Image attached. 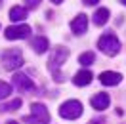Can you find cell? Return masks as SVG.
<instances>
[{
  "label": "cell",
  "mask_w": 126,
  "mask_h": 124,
  "mask_svg": "<svg viewBox=\"0 0 126 124\" xmlns=\"http://www.w3.org/2000/svg\"><path fill=\"white\" fill-rule=\"evenodd\" d=\"M67 57H69V48H55L54 52H52V57H50V61H48V69L52 71L55 82H61L63 80L57 69L67 61Z\"/></svg>",
  "instance_id": "6da1fadb"
},
{
  "label": "cell",
  "mask_w": 126,
  "mask_h": 124,
  "mask_svg": "<svg viewBox=\"0 0 126 124\" xmlns=\"http://www.w3.org/2000/svg\"><path fill=\"white\" fill-rule=\"evenodd\" d=\"M97 48H99L105 55L113 57V55H117L118 52H120L122 46H120V40L117 38L115 32H105V34H101L99 40H97Z\"/></svg>",
  "instance_id": "7a4b0ae2"
},
{
  "label": "cell",
  "mask_w": 126,
  "mask_h": 124,
  "mask_svg": "<svg viewBox=\"0 0 126 124\" xmlns=\"http://www.w3.org/2000/svg\"><path fill=\"white\" fill-rule=\"evenodd\" d=\"M23 63L25 61H23V54H21V50L12 48V50L2 52V67H4L6 71H16V69H19Z\"/></svg>",
  "instance_id": "3957f363"
},
{
  "label": "cell",
  "mask_w": 126,
  "mask_h": 124,
  "mask_svg": "<svg viewBox=\"0 0 126 124\" xmlns=\"http://www.w3.org/2000/svg\"><path fill=\"white\" fill-rule=\"evenodd\" d=\"M29 124H48L50 122V111L42 103H32L31 105V115L23 118Z\"/></svg>",
  "instance_id": "277c9868"
},
{
  "label": "cell",
  "mask_w": 126,
  "mask_h": 124,
  "mask_svg": "<svg viewBox=\"0 0 126 124\" xmlns=\"http://www.w3.org/2000/svg\"><path fill=\"white\" fill-rule=\"evenodd\" d=\"M82 103L77 99H69L65 101L61 107H59V116L61 118H67V120H75V118H79L82 115Z\"/></svg>",
  "instance_id": "5b68a950"
},
{
  "label": "cell",
  "mask_w": 126,
  "mask_h": 124,
  "mask_svg": "<svg viewBox=\"0 0 126 124\" xmlns=\"http://www.w3.org/2000/svg\"><path fill=\"white\" fill-rule=\"evenodd\" d=\"M29 32H31L29 25H12V27L4 29V36L8 40H21V38H27Z\"/></svg>",
  "instance_id": "8992f818"
},
{
  "label": "cell",
  "mask_w": 126,
  "mask_h": 124,
  "mask_svg": "<svg viewBox=\"0 0 126 124\" xmlns=\"http://www.w3.org/2000/svg\"><path fill=\"white\" fill-rule=\"evenodd\" d=\"M120 80H122V75L117 71H103L99 75V82L103 86H117L120 84Z\"/></svg>",
  "instance_id": "52a82bcc"
},
{
  "label": "cell",
  "mask_w": 126,
  "mask_h": 124,
  "mask_svg": "<svg viewBox=\"0 0 126 124\" xmlns=\"http://www.w3.org/2000/svg\"><path fill=\"white\" fill-rule=\"evenodd\" d=\"M86 29H88V17L84 16V14H79V16L71 21V31L75 32V34H84Z\"/></svg>",
  "instance_id": "ba28073f"
},
{
  "label": "cell",
  "mask_w": 126,
  "mask_h": 124,
  "mask_svg": "<svg viewBox=\"0 0 126 124\" xmlns=\"http://www.w3.org/2000/svg\"><path fill=\"white\" fill-rule=\"evenodd\" d=\"M14 84H16L19 90H29V92L34 90V82H32L27 75H23V73H16V75H14Z\"/></svg>",
  "instance_id": "9c48e42d"
},
{
  "label": "cell",
  "mask_w": 126,
  "mask_h": 124,
  "mask_svg": "<svg viewBox=\"0 0 126 124\" xmlns=\"http://www.w3.org/2000/svg\"><path fill=\"white\" fill-rule=\"evenodd\" d=\"M90 103H92V107H94V109H97V111H103V109H107V107H109L111 97H109V93L99 92V93H95L94 97L90 99Z\"/></svg>",
  "instance_id": "30bf717a"
},
{
  "label": "cell",
  "mask_w": 126,
  "mask_h": 124,
  "mask_svg": "<svg viewBox=\"0 0 126 124\" xmlns=\"http://www.w3.org/2000/svg\"><path fill=\"white\" fill-rule=\"evenodd\" d=\"M31 48L36 54H44L48 48H50V42H48L46 36H34V38L31 40Z\"/></svg>",
  "instance_id": "8fae6325"
},
{
  "label": "cell",
  "mask_w": 126,
  "mask_h": 124,
  "mask_svg": "<svg viewBox=\"0 0 126 124\" xmlns=\"http://www.w3.org/2000/svg\"><path fill=\"white\" fill-rule=\"evenodd\" d=\"M92 78H94V75L90 73V71H79L77 75H75V78H73V84L75 86H86L92 82Z\"/></svg>",
  "instance_id": "7c38bea8"
},
{
  "label": "cell",
  "mask_w": 126,
  "mask_h": 124,
  "mask_svg": "<svg viewBox=\"0 0 126 124\" xmlns=\"http://www.w3.org/2000/svg\"><path fill=\"white\" fill-rule=\"evenodd\" d=\"M27 17V8L25 6H14L10 10V19L12 21H23Z\"/></svg>",
  "instance_id": "4fadbf2b"
},
{
  "label": "cell",
  "mask_w": 126,
  "mask_h": 124,
  "mask_svg": "<svg viewBox=\"0 0 126 124\" xmlns=\"http://www.w3.org/2000/svg\"><path fill=\"white\" fill-rule=\"evenodd\" d=\"M107 21H109V10H107V8H99L94 14V23L101 27V25H105Z\"/></svg>",
  "instance_id": "5bb4252c"
},
{
  "label": "cell",
  "mask_w": 126,
  "mask_h": 124,
  "mask_svg": "<svg viewBox=\"0 0 126 124\" xmlns=\"http://www.w3.org/2000/svg\"><path fill=\"white\" fill-rule=\"evenodd\" d=\"M21 103H23L21 97H16V99L8 101V103H2V105H0V111H6V113H8V111H17V109L21 107Z\"/></svg>",
  "instance_id": "9a60e30c"
},
{
  "label": "cell",
  "mask_w": 126,
  "mask_h": 124,
  "mask_svg": "<svg viewBox=\"0 0 126 124\" xmlns=\"http://www.w3.org/2000/svg\"><path fill=\"white\" fill-rule=\"evenodd\" d=\"M95 61V55L94 52H84V54L79 57V63H82L84 67H88V65H92V63Z\"/></svg>",
  "instance_id": "2e32d148"
},
{
  "label": "cell",
  "mask_w": 126,
  "mask_h": 124,
  "mask_svg": "<svg viewBox=\"0 0 126 124\" xmlns=\"http://www.w3.org/2000/svg\"><path fill=\"white\" fill-rule=\"evenodd\" d=\"M10 93H12V86L8 82H2L0 80V99H6Z\"/></svg>",
  "instance_id": "e0dca14e"
},
{
  "label": "cell",
  "mask_w": 126,
  "mask_h": 124,
  "mask_svg": "<svg viewBox=\"0 0 126 124\" xmlns=\"http://www.w3.org/2000/svg\"><path fill=\"white\" fill-rule=\"evenodd\" d=\"M23 2H25L27 10H34V8H38V4H40V0H23Z\"/></svg>",
  "instance_id": "ac0fdd59"
},
{
  "label": "cell",
  "mask_w": 126,
  "mask_h": 124,
  "mask_svg": "<svg viewBox=\"0 0 126 124\" xmlns=\"http://www.w3.org/2000/svg\"><path fill=\"white\" fill-rule=\"evenodd\" d=\"M84 4H88V6H92V4H95V2H99V0H82Z\"/></svg>",
  "instance_id": "d6986e66"
},
{
  "label": "cell",
  "mask_w": 126,
  "mask_h": 124,
  "mask_svg": "<svg viewBox=\"0 0 126 124\" xmlns=\"http://www.w3.org/2000/svg\"><path fill=\"white\" fill-rule=\"evenodd\" d=\"M90 124H103V118H97V120H92Z\"/></svg>",
  "instance_id": "ffe728a7"
},
{
  "label": "cell",
  "mask_w": 126,
  "mask_h": 124,
  "mask_svg": "<svg viewBox=\"0 0 126 124\" xmlns=\"http://www.w3.org/2000/svg\"><path fill=\"white\" fill-rule=\"evenodd\" d=\"M54 4H63V0H52Z\"/></svg>",
  "instance_id": "44dd1931"
},
{
  "label": "cell",
  "mask_w": 126,
  "mask_h": 124,
  "mask_svg": "<svg viewBox=\"0 0 126 124\" xmlns=\"http://www.w3.org/2000/svg\"><path fill=\"white\" fill-rule=\"evenodd\" d=\"M6 124H17V122H16V120H8Z\"/></svg>",
  "instance_id": "7402d4cb"
},
{
  "label": "cell",
  "mask_w": 126,
  "mask_h": 124,
  "mask_svg": "<svg viewBox=\"0 0 126 124\" xmlns=\"http://www.w3.org/2000/svg\"><path fill=\"white\" fill-rule=\"evenodd\" d=\"M120 2H122V4H124V6H126V0H120Z\"/></svg>",
  "instance_id": "603a6c76"
},
{
  "label": "cell",
  "mask_w": 126,
  "mask_h": 124,
  "mask_svg": "<svg viewBox=\"0 0 126 124\" xmlns=\"http://www.w3.org/2000/svg\"><path fill=\"white\" fill-rule=\"evenodd\" d=\"M0 2H2V0H0Z\"/></svg>",
  "instance_id": "cb8c5ba5"
}]
</instances>
